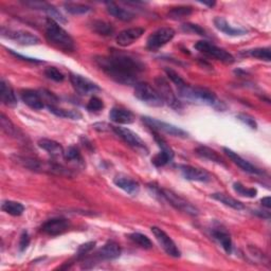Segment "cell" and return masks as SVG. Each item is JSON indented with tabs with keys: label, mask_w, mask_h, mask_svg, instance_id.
Here are the masks:
<instances>
[{
	"label": "cell",
	"mask_w": 271,
	"mask_h": 271,
	"mask_svg": "<svg viewBox=\"0 0 271 271\" xmlns=\"http://www.w3.org/2000/svg\"><path fill=\"white\" fill-rule=\"evenodd\" d=\"M194 48L196 50H198L200 53L202 54H206L210 57H213L219 62H223L225 64H233L235 62L234 56L229 53L228 51L222 49V48H218L217 46L206 42V41H200L197 42L194 46Z\"/></svg>",
	"instance_id": "6"
},
{
	"label": "cell",
	"mask_w": 271,
	"mask_h": 271,
	"mask_svg": "<svg viewBox=\"0 0 271 271\" xmlns=\"http://www.w3.org/2000/svg\"><path fill=\"white\" fill-rule=\"evenodd\" d=\"M155 84H156V90L162 98L164 103H166L168 106H171L174 109L181 108V103L178 101L172 87L169 86L168 82L164 78H161V76L156 78Z\"/></svg>",
	"instance_id": "9"
},
{
	"label": "cell",
	"mask_w": 271,
	"mask_h": 271,
	"mask_svg": "<svg viewBox=\"0 0 271 271\" xmlns=\"http://www.w3.org/2000/svg\"><path fill=\"white\" fill-rule=\"evenodd\" d=\"M25 5L28 7H31L32 9L42 10V11L46 12L49 16V18L55 21L56 23H66V20L64 18V16L52 5L47 4V3H42V2H27V3H25Z\"/></svg>",
	"instance_id": "19"
},
{
	"label": "cell",
	"mask_w": 271,
	"mask_h": 271,
	"mask_svg": "<svg viewBox=\"0 0 271 271\" xmlns=\"http://www.w3.org/2000/svg\"><path fill=\"white\" fill-rule=\"evenodd\" d=\"M195 152L198 156H200L202 158L208 159L210 161H213V162H216L218 164H222V165L226 166V163H225L224 159L220 157L215 150H213V149H211V148H209L207 146H199V147H197L195 149Z\"/></svg>",
	"instance_id": "29"
},
{
	"label": "cell",
	"mask_w": 271,
	"mask_h": 271,
	"mask_svg": "<svg viewBox=\"0 0 271 271\" xmlns=\"http://www.w3.org/2000/svg\"><path fill=\"white\" fill-rule=\"evenodd\" d=\"M145 30L143 28H129L123 30L117 35V44L121 47H127L133 44L136 41H138L143 34Z\"/></svg>",
	"instance_id": "15"
},
{
	"label": "cell",
	"mask_w": 271,
	"mask_h": 271,
	"mask_svg": "<svg viewBox=\"0 0 271 271\" xmlns=\"http://www.w3.org/2000/svg\"><path fill=\"white\" fill-rule=\"evenodd\" d=\"M213 199L219 201V202H222L224 203L225 206L227 207H230L234 210H237V211H240V210H244L245 209V206L243 205V203L239 200H236L234 199L233 197L227 195V194H224V193H214L211 195Z\"/></svg>",
	"instance_id": "28"
},
{
	"label": "cell",
	"mask_w": 271,
	"mask_h": 271,
	"mask_svg": "<svg viewBox=\"0 0 271 271\" xmlns=\"http://www.w3.org/2000/svg\"><path fill=\"white\" fill-rule=\"evenodd\" d=\"M46 38L52 46L71 52L74 50V41L55 21L47 18L46 21Z\"/></svg>",
	"instance_id": "2"
},
{
	"label": "cell",
	"mask_w": 271,
	"mask_h": 271,
	"mask_svg": "<svg viewBox=\"0 0 271 271\" xmlns=\"http://www.w3.org/2000/svg\"><path fill=\"white\" fill-rule=\"evenodd\" d=\"M181 28L186 33L198 34V35H206V31L203 30L201 27H199L198 25H194V24H183L181 26Z\"/></svg>",
	"instance_id": "44"
},
{
	"label": "cell",
	"mask_w": 271,
	"mask_h": 271,
	"mask_svg": "<svg viewBox=\"0 0 271 271\" xmlns=\"http://www.w3.org/2000/svg\"><path fill=\"white\" fill-rule=\"evenodd\" d=\"M246 53L251 57L258 59L261 61H265V62H270V60H271V53H270L269 48L251 49V50H248Z\"/></svg>",
	"instance_id": "38"
},
{
	"label": "cell",
	"mask_w": 271,
	"mask_h": 271,
	"mask_svg": "<svg viewBox=\"0 0 271 271\" xmlns=\"http://www.w3.org/2000/svg\"><path fill=\"white\" fill-rule=\"evenodd\" d=\"M192 13H193V10L190 7H177V8H173L172 10H169V12L167 13V17L171 20L178 21V20L184 18V17L190 16Z\"/></svg>",
	"instance_id": "34"
},
{
	"label": "cell",
	"mask_w": 271,
	"mask_h": 271,
	"mask_svg": "<svg viewBox=\"0 0 271 271\" xmlns=\"http://www.w3.org/2000/svg\"><path fill=\"white\" fill-rule=\"evenodd\" d=\"M65 10L73 15H81V14H86L91 11V8L87 5L83 4H75V3H66L64 5Z\"/></svg>",
	"instance_id": "37"
},
{
	"label": "cell",
	"mask_w": 271,
	"mask_h": 271,
	"mask_svg": "<svg viewBox=\"0 0 271 271\" xmlns=\"http://www.w3.org/2000/svg\"><path fill=\"white\" fill-rule=\"evenodd\" d=\"M9 51H10V53H11L12 55H14L15 57L20 59V60H23V61H26V62H30V63H35V64H41V63H44V62H42V61H40V60H36V59H31V57H28V56H24V55H22V54H20V53H16V52H14L13 50H9Z\"/></svg>",
	"instance_id": "48"
},
{
	"label": "cell",
	"mask_w": 271,
	"mask_h": 271,
	"mask_svg": "<svg viewBox=\"0 0 271 271\" xmlns=\"http://www.w3.org/2000/svg\"><path fill=\"white\" fill-rule=\"evenodd\" d=\"M200 4H201V5H205V6H208V7H210V8H212V7L215 6V3H214V2H210V3L202 2V3H200Z\"/></svg>",
	"instance_id": "50"
},
{
	"label": "cell",
	"mask_w": 271,
	"mask_h": 271,
	"mask_svg": "<svg viewBox=\"0 0 271 271\" xmlns=\"http://www.w3.org/2000/svg\"><path fill=\"white\" fill-rule=\"evenodd\" d=\"M151 232L156 237V240L158 241L159 245L162 247V249L168 254L169 257L173 258H180L181 257V252L174 243V241L169 237L166 232H164L162 229L158 227H151Z\"/></svg>",
	"instance_id": "10"
},
{
	"label": "cell",
	"mask_w": 271,
	"mask_h": 271,
	"mask_svg": "<svg viewBox=\"0 0 271 271\" xmlns=\"http://www.w3.org/2000/svg\"><path fill=\"white\" fill-rule=\"evenodd\" d=\"M94 63L111 80L122 85H136L144 71V64L131 55L112 52L110 55L96 56Z\"/></svg>",
	"instance_id": "1"
},
{
	"label": "cell",
	"mask_w": 271,
	"mask_h": 271,
	"mask_svg": "<svg viewBox=\"0 0 271 271\" xmlns=\"http://www.w3.org/2000/svg\"><path fill=\"white\" fill-rule=\"evenodd\" d=\"M233 189L234 191L240 194L242 196L245 197H249V198H253L258 195V190L254 189V188H246L244 184H242L241 182H235L233 184Z\"/></svg>",
	"instance_id": "39"
},
{
	"label": "cell",
	"mask_w": 271,
	"mask_h": 271,
	"mask_svg": "<svg viewBox=\"0 0 271 271\" xmlns=\"http://www.w3.org/2000/svg\"><path fill=\"white\" fill-rule=\"evenodd\" d=\"M178 92L183 100L191 102V103L205 104L210 106H215L218 104L216 95L206 88L192 87L189 84H186L185 86L178 88Z\"/></svg>",
	"instance_id": "3"
},
{
	"label": "cell",
	"mask_w": 271,
	"mask_h": 271,
	"mask_svg": "<svg viewBox=\"0 0 271 271\" xmlns=\"http://www.w3.org/2000/svg\"><path fill=\"white\" fill-rule=\"evenodd\" d=\"M179 169H180L181 175L186 180L198 181V182H209L212 179L208 172L203 171V169L198 168V167H194L191 165H180Z\"/></svg>",
	"instance_id": "14"
},
{
	"label": "cell",
	"mask_w": 271,
	"mask_h": 271,
	"mask_svg": "<svg viewBox=\"0 0 271 271\" xmlns=\"http://www.w3.org/2000/svg\"><path fill=\"white\" fill-rule=\"evenodd\" d=\"M91 28L95 33L99 34V35H103V36H111L114 32L112 26L103 21H94L91 25Z\"/></svg>",
	"instance_id": "33"
},
{
	"label": "cell",
	"mask_w": 271,
	"mask_h": 271,
	"mask_svg": "<svg viewBox=\"0 0 271 271\" xmlns=\"http://www.w3.org/2000/svg\"><path fill=\"white\" fill-rule=\"evenodd\" d=\"M48 108L51 112L60 118H68V119H72V120H80L82 118V114L75 110H67V109L59 108L56 106H49Z\"/></svg>",
	"instance_id": "35"
},
{
	"label": "cell",
	"mask_w": 271,
	"mask_h": 271,
	"mask_svg": "<svg viewBox=\"0 0 271 271\" xmlns=\"http://www.w3.org/2000/svg\"><path fill=\"white\" fill-rule=\"evenodd\" d=\"M159 194L166 202H168L169 205L174 207L176 210H179V211L188 214V215H191V216H198L199 215V211L197 210L196 207H194L190 201H188L183 197L177 195L173 191L163 189V190H159Z\"/></svg>",
	"instance_id": "5"
},
{
	"label": "cell",
	"mask_w": 271,
	"mask_h": 271,
	"mask_svg": "<svg viewBox=\"0 0 271 271\" xmlns=\"http://www.w3.org/2000/svg\"><path fill=\"white\" fill-rule=\"evenodd\" d=\"M45 74L48 79L52 80L54 82H57V83H61L65 80V75L55 67H48L45 70Z\"/></svg>",
	"instance_id": "41"
},
{
	"label": "cell",
	"mask_w": 271,
	"mask_h": 271,
	"mask_svg": "<svg viewBox=\"0 0 271 271\" xmlns=\"http://www.w3.org/2000/svg\"><path fill=\"white\" fill-rule=\"evenodd\" d=\"M0 100H2L3 104L9 107H13L17 104L15 92L11 85L5 80H2V82H0Z\"/></svg>",
	"instance_id": "24"
},
{
	"label": "cell",
	"mask_w": 271,
	"mask_h": 271,
	"mask_svg": "<svg viewBox=\"0 0 271 271\" xmlns=\"http://www.w3.org/2000/svg\"><path fill=\"white\" fill-rule=\"evenodd\" d=\"M174 36H175V31L172 28L168 27L160 28L154 33H151L148 36L146 46L149 50L155 51L161 48L162 46H164L165 44L171 42L174 38Z\"/></svg>",
	"instance_id": "8"
},
{
	"label": "cell",
	"mask_w": 271,
	"mask_h": 271,
	"mask_svg": "<svg viewBox=\"0 0 271 271\" xmlns=\"http://www.w3.org/2000/svg\"><path fill=\"white\" fill-rule=\"evenodd\" d=\"M212 235L214 239L222 245L226 253L230 254L232 252V240L230 234L222 228H215L212 230Z\"/></svg>",
	"instance_id": "27"
},
{
	"label": "cell",
	"mask_w": 271,
	"mask_h": 271,
	"mask_svg": "<svg viewBox=\"0 0 271 271\" xmlns=\"http://www.w3.org/2000/svg\"><path fill=\"white\" fill-rule=\"evenodd\" d=\"M113 183L131 196H137L140 192V184L130 177L125 175H117L113 179Z\"/></svg>",
	"instance_id": "17"
},
{
	"label": "cell",
	"mask_w": 271,
	"mask_h": 271,
	"mask_svg": "<svg viewBox=\"0 0 271 271\" xmlns=\"http://www.w3.org/2000/svg\"><path fill=\"white\" fill-rule=\"evenodd\" d=\"M134 96L151 107H161L164 104L158 91L147 83L139 82L134 85Z\"/></svg>",
	"instance_id": "4"
},
{
	"label": "cell",
	"mask_w": 271,
	"mask_h": 271,
	"mask_svg": "<svg viewBox=\"0 0 271 271\" xmlns=\"http://www.w3.org/2000/svg\"><path fill=\"white\" fill-rule=\"evenodd\" d=\"M0 125H2V129L9 136H16L17 129L12 123L9 118H7L4 113L0 115Z\"/></svg>",
	"instance_id": "40"
},
{
	"label": "cell",
	"mask_w": 271,
	"mask_h": 271,
	"mask_svg": "<svg viewBox=\"0 0 271 271\" xmlns=\"http://www.w3.org/2000/svg\"><path fill=\"white\" fill-rule=\"evenodd\" d=\"M261 202H262L263 207H265V208H267V209H270V207H271V199H270L269 196H268V197H265V198H263V199H261Z\"/></svg>",
	"instance_id": "49"
},
{
	"label": "cell",
	"mask_w": 271,
	"mask_h": 271,
	"mask_svg": "<svg viewBox=\"0 0 271 271\" xmlns=\"http://www.w3.org/2000/svg\"><path fill=\"white\" fill-rule=\"evenodd\" d=\"M173 159H174V151L171 147H169L166 149H161L160 152H158L156 156L152 157L151 162L155 166L161 167L171 162Z\"/></svg>",
	"instance_id": "30"
},
{
	"label": "cell",
	"mask_w": 271,
	"mask_h": 271,
	"mask_svg": "<svg viewBox=\"0 0 271 271\" xmlns=\"http://www.w3.org/2000/svg\"><path fill=\"white\" fill-rule=\"evenodd\" d=\"M70 82L74 90L81 95H88L90 93H94L95 91L100 90V87L90 80L84 78L80 74H70Z\"/></svg>",
	"instance_id": "12"
},
{
	"label": "cell",
	"mask_w": 271,
	"mask_h": 271,
	"mask_svg": "<svg viewBox=\"0 0 271 271\" xmlns=\"http://www.w3.org/2000/svg\"><path fill=\"white\" fill-rule=\"evenodd\" d=\"M104 108V103L100 98L92 96L87 104V109L89 111H100Z\"/></svg>",
	"instance_id": "43"
},
{
	"label": "cell",
	"mask_w": 271,
	"mask_h": 271,
	"mask_svg": "<svg viewBox=\"0 0 271 271\" xmlns=\"http://www.w3.org/2000/svg\"><path fill=\"white\" fill-rule=\"evenodd\" d=\"M121 256V247L113 241L107 242L98 252L96 257L103 261H112Z\"/></svg>",
	"instance_id": "20"
},
{
	"label": "cell",
	"mask_w": 271,
	"mask_h": 271,
	"mask_svg": "<svg viewBox=\"0 0 271 271\" xmlns=\"http://www.w3.org/2000/svg\"><path fill=\"white\" fill-rule=\"evenodd\" d=\"M106 7H107V12L111 16L115 17V18L120 20L122 22H130L134 18V14L132 12L124 8H121L120 6H118L114 3H106Z\"/></svg>",
	"instance_id": "25"
},
{
	"label": "cell",
	"mask_w": 271,
	"mask_h": 271,
	"mask_svg": "<svg viewBox=\"0 0 271 271\" xmlns=\"http://www.w3.org/2000/svg\"><path fill=\"white\" fill-rule=\"evenodd\" d=\"M64 158L71 163H74L81 167H84V159L81 155L80 150L75 146L68 147L64 152Z\"/></svg>",
	"instance_id": "32"
},
{
	"label": "cell",
	"mask_w": 271,
	"mask_h": 271,
	"mask_svg": "<svg viewBox=\"0 0 271 271\" xmlns=\"http://www.w3.org/2000/svg\"><path fill=\"white\" fill-rule=\"evenodd\" d=\"M109 119L118 124H131L134 121L133 113L122 107H113L109 112Z\"/></svg>",
	"instance_id": "22"
},
{
	"label": "cell",
	"mask_w": 271,
	"mask_h": 271,
	"mask_svg": "<svg viewBox=\"0 0 271 271\" xmlns=\"http://www.w3.org/2000/svg\"><path fill=\"white\" fill-rule=\"evenodd\" d=\"M224 151L226 152V155L237 165L240 166L243 171L249 173V174H252V175H262L263 172L261 171L260 168H258L257 166H254L253 164H251L249 161L245 160L244 158H242L240 155H237L235 151H233L232 149L228 148V147H225L224 148Z\"/></svg>",
	"instance_id": "18"
},
{
	"label": "cell",
	"mask_w": 271,
	"mask_h": 271,
	"mask_svg": "<svg viewBox=\"0 0 271 271\" xmlns=\"http://www.w3.org/2000/svg\"><path fill=\"white\" fill-rule=\"evenodd\" d=\"M142 120L151 130H155V131H158V132L162 131V132L174 136V137H178V138H188V136H189L188 132H186L185 130H183V129H181L180 127H177V126H175L173 124L159 121L155 118L143 117Z\"/></svg>",
	"instance_id": "7"
},
{
	"label": "cell",
	"mask_w": 271,
	"mask_h": 271,
	"mask_svg": "<svg viewBox=\"0 0 271 271\" xmlns=\"http://www.w3.org/2000/svg\"><path fill=\"white\" fill-rule=\"evenodd\" d=\"M128 237L131 242H133L136 245H138L139 247H141L143 249H151L152 248L151 241L144 234L131 233L128 235Z\"/></svg>",
	"instance_id": "36"
},
{
	"label": "cell",
	"mask_w": 271,
	"mask_h": 271,
	"mask_svg": "<svg viewBox=\"0 0 271 271\" xmlns=\"http://www.w3.org/2000/svg\"><path fill=\"white\" fill-rule=\"evenodd\" d=\"M2 209L4 212L12 216H21L25 211V207L22 205L21 202L13 201V200L4 201L2 205Z\"/></svg>",
	"instance_id": "31"
},
{
	"label": "cell",
	"mask_w": 271,
	"mask_h": 271,
	"mask_svg": "<svg viewBox=\"0 0 271 271\" xmlns=\"http://www.w3.org/2000/svg\"><path fill=\"white\" fill-rule=\"evenodd\" d=\"M29 244H30V236H29L27 231H24L22 236H21V241H20V249H21V251H25L28 248Z\"/></svg>",
	"instance_id": "47"
},
{
	"label": "cell",
	"mask_w": 271,
	"mask_h": 271,
	"mask_svg": "<svg viewBox=\"0 0 271 271\" xmlns=\"http://www.w3.org/2000/svg\"><path fill=\"white\" fill-rule=\"evenodd\" d=\"M70 224L65 218H52L49 219L42 226V231L48 235L56 236L63 234L69 229Z\"/></svg>",
	"instance_id": "13"
},
{
	"label": "cell",
	"mask_w": 271,
	"mask_h": 271,
	"mask_svg": "<svg viewBox=\"0 0 271 271\" xmlns=\"http://www.w3.org/2000/svg\"><path fill=\"white\" fill-rule=\"evenodd\" d=\"M22 100L24 101V103L27 104L29 107L35 110L43 109L45 107L44 100L41 95V92L31 90V89H26L22 91Z\"/></svg>",
	"instance_id": "21"
},
{
	"label": "cell",
	"mask_w": 271,
	"mask_h": 271,
	"mask_svg": "<svg viewBox=\"0 0 271 271\" xmlns=\"http://www.w3.org/2000/svg\"><path fill=\"white\" fill-rule=\"evenodd\" d=\"M2 34H3L4 37L10 38V40L18 43L20 45H23V46L38 45L41 42V40L36 35H34V34L27 32V31H23V30L13 31V30L3 29Z\"/></svg>",
	"instance_id": "11"
},
{
	"label": "cell",
	"mask_w": 271,
	"mask_h": 271,
	"mask_svg": "<svg viewBox=\"0 0 271 271\" xmlns=\"http://www.w3.org/2000/svg\"><path fill=\"white\" fill-rule=\"evenodd\" d=\"M165 72H166V75L168 76V79L171 80L176 85L177 88L183 87V86H185V85H186V83L184 82V80L176 71H174L172 69H169V68H166Z\"/></svg>",
	"instance_id": "42"
},
{
	"label": "cell",
	"mask_w": 271,
	"mask_h": 271,
	"mask_svg": "<svg viewBox=\"0 0 271 271\" xmlns=\"http://www.w3.org/2000/svg\"><path fill=\"white\" fill-rule=\"evenodd\" d=\"M237 119L241 122H243L244 124H246L247 126H249L251 129H257L258 128V124L256 122V120H254V118L247 114V113H240L237 114Z\"/></svg>",
	"instance_id": "45"
},
{
	"label": "cell",
	"mask_w": 271,
	"mask_h": 271,
	"mask_svg": "<svg viewBox=\"0 0 271 271\" xmlns=\"http://www.w3.org/2000/svg\"><path fill=\"white\" fill-rule=\"evenodd\" d=\"M38 146L46 150L49 155L52 157L59 158V157H64V148L63 146L54 141V140H50V139H41L38 141Z\"/></svg>",
	"instance_id": "26"
},
{
	"label": "cell",
	"mask_w": 271,
	"mask_h": 271,
	"mask_svg": "<svg viewBox=\"0 0 271 271\" xmlns=\"http://www.w3.org/2000/svg\"><path fill=\"white\" fill-rule=\"evenodd\" d=\"M95 246V242H88V243H85L83 244L82 246H80V248L78 249V252H76V257L79 259H82L84 258L86 254H88Z\"/></svg>",
	"instance_id": "46"
},
{
	"label": "cell",
	"mask_w": 271,
	"mask_h": 271,
	"mask_svg": "<svg viewBox=\"0 0 271 271\" xmlns=\"http://www.w3.org/2000/svg\"><path fill=\"white\" fill-rule=\"evenodd\" d=\"M111 129L128 145L134 148H145V143L141 140L139 136L137 133H134L132 130L124 127H115V126H111Z\"/></svg>",
	"instance_id": "16"
},
{
	"label": "cell",
	"mask_w": 271,
	"mask_h": 271,
	"mask_svg": "<svg viewBox=\"0 0 271 271\" xmlns=\"http://www.w3.org/2000/svg\"><path fill=\"white\" fill-rule=\"evenodd\" d=\"M214 26L217 30L225 33L226 35L229 36H241V35H245L247 33V30L245 29L232 27L225 18H223V17H216L214 20Z\"/></svg>",
	"instance_id": "23"
}]
</instances>
